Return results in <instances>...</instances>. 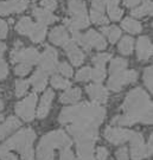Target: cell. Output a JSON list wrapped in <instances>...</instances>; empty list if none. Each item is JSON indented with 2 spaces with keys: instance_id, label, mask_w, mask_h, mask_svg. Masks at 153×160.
Returning <instances> with one entry per match:
<instances>
[{
  "instance_id": "6da1fadb",
  "label": "cell",
  "mask_w": 153,
  "mask_h": 160,
  "mask_svg": "<svg viewBox=\"0 0 153 160\" xmlns=\"http://www.w3.org/2000/svg\"><path fill=\"white\" fill-rule=\"evenodd\" d=\"M106 116V109L97 103H79L67 107L61 112L58 120L68 125L69 133L76 143H95L99 137V126Z\"/></svg>"
},
{
  "instance_id": "7a4b0ae2",
  "label": "cell",
  "mask_w": 153,
  "mask_h": 160,
  "mask_svg": "<svg viewBox=\"0 0 153 160\" xmlns=\"http://www.w3.org/2000/svg\"><path fill=\"white\" fill-rule=\"evenodd\" d=\"M122 110L125 114L115 116L112 120L113 125L130 126L136 122L152 123V102L141 88H135L127 94Z\"/></svg>"
},
{
  "instance_id": "3957f363",
  "label": "cell",
  "mask_w": 153,
  "mask_h": 160,
  "mask_svg": "<svg viewBox=\"0 0 153 160\" xmlns=\"http://www.w3.org/2000/svg\"><path fill=\"white\" fill-rule=\"evenodd\" d=\"M71 140L63 131H55L40 139L37 148V160H54V148H69Z\"/></svg>"
},
{
  "instance_id": "277c9868",
  "label": "cell",
  "mask_w": 153,
  "mask_h": 160,
  "mask_svg": "<svg viewBox=\"0 0 153 160\" xmlns=\"http://www.w3.org/2000/svg\"><path fill=\"white\" fill-rule=\"evenodd\" d=\"M36 139V134L32 128H26L18 132L16 135L6 140L4 143L7 149H17L20 153L22 160H33V141Z\"/></svg>"
},
{
  "instance_id": "5b68a950",
  "label": "cell",
  "mask_w": 153,
  "mask_h": 160,
  "mask_svg": "<svg viewBox=\"0 0 153 160\" xmlns=\"http://www.w3.org/2000/svg\"><path fill=\"white\" fill-rule=\"evenodd\" d=\"M39 59V52L34 48L24 49L22 42H17L14 49L11 52V61L13 63H26L28 65L38 63Z\"/></svg>"
},
{
  "instance_id": "8992f818",
  "label": "cell",
  "mask_w": 153,
  "mask_h": 160,
  "mask_svg": "<svg viewBox=\"0 0 153 160\" xmlns=\"http://www.w3.org/2000/svg\"><path fill=\"white\" fill-rule=\"evenodd\" d=\"M138 78V74L135 70H122L119 72L112 74L108 81V88L113 92H120L121 88L128 83L135 82Z\"/></svg>"
},
{
  "instance_id": "52a82bcc",
  "label": "cell",
  "mask_w": 153,
  "mask_h": 160,
  "mask_svg": "<svg viewBox=\"0 0 153 160\" xmlns=\"http://www.w3.org/2000/svg\"><path fill=\"white\" fill-rule=\"evenodd\" d=\"M130 155L133 160H141L152 155V149L144 142V137L140 133L134 132L130 140Z\"/></svg>"
},
{
  "instance_id": "ba28073f",
  "label": "cell",
  "mask_w": 153,
  "mask_h": 160,
  "mask_svg": "<svg viewBox=\"0 0 153 160\" xmlns=\"http://www.w3.org/2000/svg\"><path fill=\"white\" fill-rule=\"evenodd\" d=\"M38 64L39 70L46 75L54 74L57 69V51L51 46H46L44 52L39 55Z\"/></svg>"
},
{
  "instance_id": "9c48e42d",
  "label": "cell",
  "mask_w": 153,
  "mask_h": 160,
  "mask_svg": "<svg viewBox=\"0 0 153 160\" xmlns=\"http://www.w3.org/2000/svg\"><path fill=\"white\" fill-rule=\"evenodd\" d=\"M37 102V95L31 94L22 102L16 104V113H17L24 121H31L34 118V107Z\"/></svg>"
},
{
  "instance_id": "30bf717a",
  "label": "cell",
  "mask_w": 153,
  "mask_h": 160,
  "mask_svg": "<svg viewBox=\"0 0 153 160\" xmlns=\"http://www.w3.org/2000/svg\"><path fill=\"white\" fill-rule=\"evenodd\" d=\"M133 133L134 132L128 131V129L107 127L105 131V138L113 145H120V143H124L126 141H130Z\"/></svg>"
},
{
  "instance_id": "8fae6325",
  "label": "cell",
  "mask_w": 153,
  "mask_h": 160,
  "mask_svg": "<svg viewBox=\"0 0 153 160\" xmlns=\"http://www.w3.org/2000/svg\"><path fill=\"white\" fill-rule=\"evenodd\" d=\"M28 5V0H8L0 1V14L8 16L10 13H20Z\"/></svg>"
},
{
  "instance_id": "7c38bea8",
  "label": "cell",
  "mask_w": 153,
  "mask_h": 160,
  "mask_svg": "<svg viewBox=\"0 0 153 160\" xmlns=\"http://www.w3.org/2000/svg\"><path fill=\"white\" fill-rule=\"evenodd\" d=\"M63 46H64V50L67 52L70 62L74 64V65L79 67V65H81V64L83 63V61H84V55H83V52L79 49V46L76 45V43H75L74 40L69 39Z\"/></svg>"
},
{
  "instance_id": "4fadbf2b",
  "label": "cell",
  "mask_w": 153,
  "mask_h": 160,
  "mask_svg": "<svg viewBox=\"0 0 153 160\" xmlns=\"http://www.w3.org/2000/svg\"><path fill=\"white\" fill-rule=\"evenodd\" d=\"M136 55L140 61H147L152 55V44L148 37L142 36L136 43Z\"/></svg>"
},
{
  "instance_id": "5bb4252c",
  "label": "cell",
  "mask_w": 153,
  "mask_h": 160,
  "mask_svg": "<svg viewBox=\"0 0 153 160\" xmlns=\"http://www.w3.org/2000/svg\"><path fill=\"white\" fill-rule=\"evenodd\" d=\"M87 92L94 103H105L108 98L107 89L101 84H90L87 87Z\"/></svg>"
},
{
  "instance_id": "9a60e30c",
  "label": "cell",
  "mask_w": 153,
  "mask_h": 160,
  "mask_svg": "<svg viewBox=\"0 0 153 160\" xmlns=\"http://www.w3.org/2000/svg\"><path fill=\"white\" fill-rule=\"evenodd\" d=\"M49 39L51 43L56 44V45H64L69 40V34L67 32V29L63 26H57L52 30L49 34Z\"/></svg>"
},
{
  "instance_id": "2e32d148",
  "label": "cell",
  "mask_w": 153,
  "mask_h": 160,
  "mask_svg": "<svg viewBox=\"0 0 153 160\" xmlns=\"http://www.w3.org/2000/svg\"><path fill=\"white\" fill-rule=\"evenodd\" d=\"M52 98H54V92L50 90V89L46 90V92L43 95L42 100H40L39 108H38V112H37V116H38L39 119H44L46 115L49 114Z\"/></svg>"
},
{
  "instance_id": "e0dca14e",
  "label": "cell",
  "mask_w": 153,
  "mask_h": 160,
  "mask_svg": "<svg viewBox=\"0 0 153 160\" xmlns=\"http://www.w3.org/2000/svg\"><path fill=\"white\" fill-rule=\"evenodd\" d=\"M68 12L71 17H81L87 16V7L85 2L82 0H69Z\"/></svg>"
},
{
  "instance_id": "ac0fdd59",
  "label": "cell",
  "mask_w": 153,
  "mask_h": 160,
  "mask_svg": "<svg viewBox=\"0 0 153 160\" xmlns=\"http://www.w3.org/2000/svg\"><path fill=\"white\" fill-rule=\"evenodd\" d=\"M32 13H33L34 18L38 20V23L43 24V25H49V24H52L54 22L57 20V18L50 11H48L45 8H37V7H34L33 10H32Z\"/></svg>"
},
{
  "instance_id": "d6986e66",
  "label": "cell",
  "mask_w": 153,
  "mask_h": 160,
  "mask_svg": "<svg viewBox=\"0 0 153 160\" xmlns=\"http://www.w3.org/2000/svg\"><path fill=\"white\" fill-rule=\"evenodd\" d=\"M19 126H20V122H19L17 118H14V116L8 118L7 121H5L4 123L0 125V140L6 138L11 132H13Z\"/></svg>"
},
{
  "instance_id": "ffe728a7",
  "label": "cell",
  "mask_w": 153,
  "mask_h": 160,
  "mask_svg": "<svg viewBox=\"0 0 153 160\" xmlns=\"http://www.w3.org/2000/svg\"><path fill=\"white\" fill-rule=\"evenodd\" d=\"M93 152H94L93 142L77 143V155L79 160H95Z\"/></svg>"
},
{
  "instance_id": "44dd1931",
  "label": "cell",
  "mask_w": 153,
  "mask_h": 160,
  "mask_svg": "<svg viewBox=\"0 0 153 160\" xmlns=\"http://www.w3.org/2000/svg\"><path fill=\"white\" fill-rule=\"evenodd\" d=\"M46 81H48V75L38 69L33 74V76L31 77L30 82L32 83V86H33L36 92H42V90H44V88L46 87Z\"/></svg>"
},
{
  "instance_id": "7402d4cb",
  "label": "cell",
  "mask_w": 153,
  "mask_h": 160,
  "mask_svg": "<svg viewBox=\"0 0 153 160\" xmlns=\"http://www.w3.org/2000/svg\"><path fill=\"white\" fill-rule=\"evenodd\" d=\"M45 34H46V25L37 23V24H33V28L31 30L28 37L34 43H40L42 40L45 38Z\"/></svg>"
},
{
  "instance_id": "603a6c76",
  "label": "cell",
  "mask_w": 153,
  "mask_h": 160,
  "mask_svg": "<svg viewBox=\"0 0 153 160\" xmlns=\"http://www.w3.org/2000/svg\"><path fill=\"white\" fill-rule=\"evenodd\" d=\"M109 17L113 20H119L122 17V11L119 7V0H105Z\"/></svg>"
},
{
  "instance_id": "cb8c5ba5",
  "label": "cell",
  "mask_w": 153,
  "mask_h": 160,
  "mask_svg": "<svg viewBox=\"0 0 153 160\" xmlns=\"http://www.w3.org/2000/svg\"><path fill=\"white\" fill-rule=\"evenodd\" d=\"M79 98H81V89L73 88V89H68L65 92H63L59 100L62 103H74L77 102Z\"/></svg>"
},
{
  "instance_id": "d4e9b609",
  "label": "cell",
  "mask_w": 153,
  "mask_h": 160,
  "mask_svg": "<svg viewBox=\"0 0 153 160\" xmlns=\"http://www.w3.org/2000/svg\"><path fill=\"white\" fill-rule=\"evenodd\" d=\"M121 26H122V29L125 30V31L133 34L139 33V32H141L142 30L141 24L139 23V22H136V20H134V19H132V18H125L122 20Z\"/></svg>"
},
{
  "instance_id": "484cf974",
  "label": "cell",
  "mask_w": 153,
  "mask_h": 160,
  "mask_svg": "<svg viewBox=\"0 0 153 160\" xmlns=\"http://www.w3.org/2000/svg\"><path fill=\"white\" fill-rule=\"evenodd\" d=\"M33 28V23H32V20L28 17H24L22 18L18 24L16 25V30H17L18 32L20 34H24V36H28L30 32H31V30Z\"/></svg>"
},
{
  "instance_id": "4316f807",
  "label": "cell",
  "mask_w": 153,
  "mask_h": 160,
  "mask_svg": "<svg viewBox=\"0 0 153 160\" xmlns=\"http://www.w3.org/2000/svg\"><path fill=\"white\" fill-rule=\"evenodd\" d=\"M151 13H152V2H151L150 0L145 1L141 6L135 7V8L132 10V16L136 18L145 17V16H148V14H151Z\"/></svg>"
},
{
  "instance_id": "83f0119b",
  "label": "cell",
  "mask_w": 153,
  "mask_h": 160,
  "mask_svg": "<svg viewBox=\"0 0 153 160\" xmlns=\"http://www.w3.org/2000/svg\"><path fill=\"white\" fill-rule=\"evenodd\" d=\"M102 32L103 34H106L108 37V39L110 43H115L116 40L120 38L121 36V30L116 26H106V28H102Z\"/></svg>"
},
{
  "instance_id": "f1b7e54d",
  "label": "cell",
  "mask_w": 153,
  "mask_h": 160,
  "mask_svg": "<svg viewBox=\"0 0 153 160\" xmlns=\"http://www.w3.org/2000/svg\"><path fill=\"white\" fill-rule=\"evenodd\" d=\"M126 68H127V61L126 59H124V58H114L112 61V63H110L109 71H110V74H115V72L126 70Z\"/></svg>"
},
{
  "instance_id": "f546056e",
  "label": "cell",
  "mask_w": 153,
  "mask_h": 160,
  "mask_svg": "<svg viewBox=\"0 0 153 160\" xmlns=\"http://www.w3.org/2000/svg\"><path fill=\"white\" fill-rule=\"evenodd\" d=\"M133 50V39L130 37H124L119 43V51L122 55H130Z\"/></svg>"
},
{
  "instance_id": "4dcf8cb0",
  "label": "cell",
  "mask_w": 153,
  "mask_h": 160,
  "mask_svg": "<svg viewBox=\"0 0 153 160\" xmlns=\"http://www.w3.org/2000/svg\"><path fill=\"white\" fill-rule=\"evenodd\" d=\"M51 84L57 89H68L70 87V82L65 78H63L61 76H54L51 78Z\"/></svg>"
},
{
  "instance_id": "1f68e13d",
  "label": "cell",
  "mask_w": 153,
  "mask_h": 160,
  "mask_svg": "<svg viewBox=\"0 0 153 160\" xmlns=\"http://www.w3.org/2000/svg\"><path fill=\"white\" fill-rule=\"evenodd\" d=\"M90 18H91V20L95 24H97V25H106V24H108V19H107V17L103 14V12L91 10Z\"/></svg>"
},
{
  "instance_id": "d6a6232c",
  "label": "cell",
  "mask_w": 153,
  "mask_h": 160,
  "mask_svg": "<svg viewBox=\"0 0 153 160\" xmlns=\"http://www.w3.org/2000/svg\"><path fill=\"white\" fill-rule=\"evenodd\" d=\"M105 77H106V70L103 67H96L94 70H91V78L97 83L102 82Z\"/></svg>"
},
{
  "instance_id": "836d02e7",
  "label": "cell",
  "mask_w": 153,
  "mask_h": 160,
  "mask_svg": "<svg viewBox=\"0 0 153 160\" xmlns=\"http://www.w3.org/2000/svg\"><path fill=\"white\" fill-rule=\"evenodd\" d=\"M109 58H110L109 53H99V55L93 57V63L95 64V67H103L105 68V64L109 61Z\"/></svg>"
},
{
  "instance_id": "e575fe53",
  "label": "cell",
  "mask_w": 153,
  "mask_h": 160,
  "mask_svg": "<svg viewBox=\"0 0 153 160\" xmlns=\"http://www.w3.org/2000/svg\"><path fill=\"white\" fill-rule=\"evenodd\" d=\"M28 89V82L24 80H18L16 82V95L18 97L23 96Z\"/></svg>"
},
{
  "instance_id": "d590c367",
  "label": "cell",
  "mask_w": 153,
  "mask_h": 160,
  "mask_svg": "<svg viewBox=\"0 0 153 160\" xmlns=\"http://www.w3.org/2000/svg\"><path fill=\"white\" fill-rule=\"evenodd\" d=\"M91 78V69L85 67V68L81 69L79 72L76 74V80L79 82H85V81Z\"/></svg>"
},
{
  "instance_id": "8d00e7d4",
  "label": "cell",
  "mask_w": 153,
  "mask_h": 160,
  "mask_svg": "<svg viewBox=\"0 0 153 160\" xmlns=\"http://www.w3.org/2000/svg\"><path fill=\"white\" fill-rule=\"evenodd\" d=\"M144 82L145 86L147 87V89L152 92V67H148L144 71Z\"/></svg>"
},
{
  "instance_id": "74e56055",
  "label": "cell",
  "mask_w": 153,
  "mask_h": 160,
  "mask_svg": "<svg viewBox=\"0 0 153 160\" xmlns=\"http://www.w3.org/2000/svg\"><path fill=\"white\" fill-rule=\"evenodd\" d=\"M57 70L61 72L62 75H64L65 77H71L73 76V68L65 62H62L57 65Z\"/></svg>"
},
{
  "instance_id": "f35d334b",
  "label": "cell",
  "mask_w": 153,
  "mask_h": 160,
  "mask_svg": "<svg viewBox=\"0 0 153 160\" xmlns=\"http://www.w3.org/2000/svg\"><path fill=\"white\" fill-rule=\"evenodd\" d=\"M31 71V65H28L26 63H19L14 68V72L18 75V76H25L28 75V72Z\"/></svg>"
},
{
  "instance_id": "ab89813d",
  "label": "cell",
  "mask_w": 153,
  "mask_h": 160,
  "mask_svg": "<svg viewBox=\"0 0 153 160\" xmlns=\"http://www.w3.org/2000/svg\"><path fill=\"white\" fill-rule=\"evenodd\" d=\"M0 159L3 160H17V157L8 152V149L5 146H0Z\"/></svg>"
},
{
  "instance_id": "60d3db41",
  "label": "cell",
  "mask_w": 153,
  "mask_h": 160,
  "mask_svg": "<svg viewBox=\"0 0 153 160\" xmlns=\"http://www.w3.org/2000/svg\"><path fill=\"white\" fill-rule=\"evenodd\" d=\"M40 4H42V6H43L45 10H48V11H50V12L54 11L57 7L56 0H42Z\"/></svg>"
},
{
  "instance_id": "b9f144b4",
  "label": "cell",
  "mask_w": 153,
  "mask_h": 160,
  "mask_svg": "<svg viewBox=\"0 0 153 160\" xmlns=\"http://www.w3.org/2000/svg\"><path fill=\"white\" fill-rule=\"evenodd\" d=\"M105 6H106L105 0H93V2H91V10H95V11H99V12H103Z\"/></svg>"
},
{
  "instance_id": "7bdbcfd3",
  "label": "cell",
  "mask_w": 153,
  "mask_h": 160,
  "mask_svg": "<svg viewBox=\"0 0 153 160\" xmlns=\"http://www.w3.org/2000/svg\"><path fill=\"white\" fill-rule=\"evenodd\" d=\"M8 74V68H7V64L6 62L0 58V80H4L6 76Z\"/></svg>"
},
{
  "instance_id": "ee69618b",
  "label": "cell",
  "mask_w": 153,
  "mask_h": 160,
  "mask_svg": "<svg viewBox=\"0 0 153 160\" xmlns=\"http://www.w3.org/2000/svg\"><path fill=\"white\" fill-rule=\"evenodd\" d=\"M59 160H75V157L69 148H63Z\"/></svg>"
},
{
  "instance_id": "f6af8a7d",
  "label": "cell",
  "mask_w": 153,
  "mask_h": 160,
  "mask_svg": "<svg viewBox=\"0 0 153 160\" xmlns=\"http://www.w3.org/2000/svg\"><path fill=\"white\" fill-rule=\"evenodd\" d=\"M116 159L118 160H128V151L126 147L118 149L116 152Z\"/></svg>"
},
{
  "instance_id": "bcb514c9",
  "label": "cell",
  "mask_w": 153,
  "mask_h": 160,
  "mask_svg": "<svg viewBox=\"0 0 153 160\" xmlns=\"http://www.w3.org/2000/svg\"><path fill=\"white\" fill-rule=\"evenodd\" d=\"M108 157V151L105 147H99L96 151L97 160H106Z\"/></svg>"
},
{
  "instance_id": "7dc6e473",
  "label": "cell",
  "mask_w": 153,
  "mask_h": 160,
  "mask_svg": "<svg viewBox=\"0 0 153 160\" xmlns=\"http://www.w3.org/2000/svg\"><path fill=\"white\" fill-rule=\"evenodd\" d=\"M7 31H8V26L7 24L0 19V38H5L6 34H7Z\"/></svg>"
},
{
  "instance_id": "c3c4849f",
  "label": "cell",
  "mask_w": 153,
  "mask_h": 160,
  "mask_svg": "<svg viewBox=\"0 0 153 160\" xmlns=\"http://www.w3.org/2000/svg\"><path fill=\"white\" fill-rule=\"evenodd\" d=\"M140 1H141V0H125V5L132 8V7H135Z\"/></svg>"
},
{
  "instance_id": "681fc988",
  "label": "cell",
  "mask_w": 153,
  "mask_h": 160,
  "mask_svg": "<svg viewBox=\"0 0 153 160\" xmlns=\"http://www.w3.org/2000/svg\"><path fill=\"white\" fill-rule=\"evenodd\" d=\"M5 49H6V45L4 43H0V58L3 57V53L5 52Z\"/></svg>"
},
{
  "instance_id": "f907efd6",
  "label": "cell",
  "mask_w": 153,
  "mask_h": 160,
  "mask_svg": "<svg viewBox=\"0 0 153 160\" xmlns=\"http://www.w3.org/2000/svg\"><path fill=\"white\" fill-rule=\"evenodd\" d=\"M3 108H4V103H3V101L0 100V110H1Z\"/></svg>"
},
{
  "instance_id": "816d5d0a",
  "label": "cell",
  "mask_w": 153,
  "mask_h": 160,
  "mask_svg": "<svg viewBox=\"0 0 153 160\" xmlns=\"http://www.w3.org/2000/svg\"><path fill=\"white\" fill-rule=\"evenodd\" d=\"M4 120V116H3V115H0V121H3Z\"/></svg>"
},
{
  "instance_id": "f5cc1de1",
  "label": "cell",
  "mask_w": 153,
  "mask_h": 160,
  "mask_svg": "<svg viewBox=\"0 0 153 160\" xmlns=\"http://www.w3.org/2000/svg\"><path fill=\"white\" fill-rule=\"evenodd\" d=\"M0 90H1V89H0Z\"/></svg>"
}]
</instances>
